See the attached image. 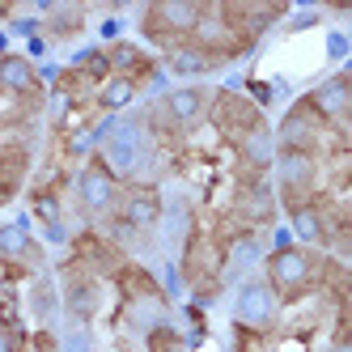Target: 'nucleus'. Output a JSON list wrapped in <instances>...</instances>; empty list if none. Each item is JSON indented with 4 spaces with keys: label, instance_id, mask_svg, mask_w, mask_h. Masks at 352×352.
<instances>
[{
    "label": "nucleus",
    "instance_id": "20",
    "mask_svg": "<svg viewBox=\"0 0 352 352\" xmlns=\"http://www.w3.org/2000/svg\"><path fill=\"white\" fill-rule=\"evenodd\" d=\"M26 170H30V153H26V148H5V153H0V204H9V199L21 191Z\"/></svg>",
    "mask_w": 352,
    "mask_h": 352
},
{
    "label": "nucleus",
    "instance_id": "4",
    "mask_svg": "<svg viewBox=\"0 0 352 352\" xmlns=\"http://www.w3.org/2000/svg\"><path fill=\"white\" fill-rule=\"evenodd\" d=\"M276 136V148H293V153H318L327 148V136H331V128L314 115V107L306 102V98H297V102L285 111V119L272 128Z\"/></svg>",
    "mask_w": 352,
    "mask_h": 352
},
{
    "label": "nucleus",
    "instance_id": "23",
    "mask_svg": "<svg viewBox=\"0 0 352 352\" xmlns=\"http://www.w3.org/2000/svg\"><path fill=\"white\" fill-rule=\"evenodd\" d=\"M234 340H238L234 352H267V336H255V331H242V327H234Z\"/></svg>",
    "mask_w": 352,
    "mask_h": 352
},
{
    "label": "nucleus",
    "instance_id": "14",
    "mask_svg": "<svg viewBox=\"0 0 352 352\" xmlns=\"http://www.w3.org/2000/svg\"><path fill=\"white\" fill-rule=\"evenodd\" d=\"M38 259H43V250L26 234V225H17V221L0 225V267H5L9 276H21L26 267H34Z\"/></svg>",
    "mask_w": 352,
    "mask_h": 352
},
{
    "label": "nucleus",
    "instance_id": "2",
    "mask_svg": "<svg viewBox=\"0 0 352 352\" xmlns=\"http://www.w3.org/2000/svg\"><path fill=\"white\" fill-rule=\"evenodd\" d=\"M272 195L276 208H297L306 199L322 195V157L318 153H293V148H276L272 162Z\"/></svg>",
    "mask_w": 352,
    "mask_h": 352
},
{
    "label": "nucleus",
    "instance_id": "3",
    "mask_svg": "<svg viewBox=\"0 0 352 352\" xmlns=\"http://www.w3.org/2000/svg\"><path fill=\"white\" fill-rule=\"evenodd\" d=\"M199 17H204V5L199 0H153L144 13H140V34L170 52V47L187 43L199 30Z\"/></svg>",
    "mask_w": 352,
    "mask_h": 352
},
{
    "label": "nucleus",
    "instance_id": "1",
    "mask_svg": "<svg viewBox=\"0 0 352 352\" xmlns=\"http://www.w3.org/2000/svg\"><path fill=\"white\" fill-rule=\"evenodd\" d=\"M327 280V255L297 242H276L263 255V285L276 293L280 306H293V301L310 297L314 289H322Z\"/></svg>",
    "mask_w": 352,
    "mask_h": 352
},
{
    "label": "nucleus",
    "instance_id": "19",
    "mask_svg": "<svg viewBox=\"0 0 352 352\" xmlns=\"http://www.w3.org/2000/svg\"><path fill=\"white\" fill-rule=\"evenodd\" d=\"M136 98H140V85H136V81H128V77H115V72H111V77L94 89L98 111H107V115H123V111L136 102Z\"/></svg>",
    "mask_w": 352,
    "mask_h": 352
},
{
    "label": "nucleus",
    "instance_id": "22",
    "mask_svg": "<svg viewBox=\"0 0 352 352\" xmlns=\"http://www.w3.org/2000/svg\"><path fill=\"white\" fill-rule=\"evenodd\" d=\"M34 217L47 225V230H60V195L52 191V187H43V191H34Z\"/></svg>",
    "mask_w": 352,
    "mask_h": 352
},
{
    "label": "nucleus",
    "instance_id": "7",
    "mask_svg": "<svg viewBox=\"0 0 352 352\" xmlns=\"http://www.w3.org/2000/svg\"><path fill=\"white\" fill-rule=\"evenodd\" d=\"M119 191H123V183L115 179V170L98 157V153H89L85 166L77 170V199H81L85 217H94V221L98 217H115Z\"/></svg>",
    "mask_w": 352,
    "mask_h": 352
},
{
    "label": "nucleus",
    "instance_id": "17",
    "mask_svg": "<svg viewBox=\"0 0 352 352\" xmlns=\"http://www.w3.org/2000/svg\"><path fill=\"white\" fill-rule=\"evenodd\" d=\"M238 217L246 225H267L276 217V195L267 179H242L238 183Z\"/></svg>",
    "mask_w": 352,
    "mask_h": 352
},
{
    "label": "nucleus",
    "instance_id": "11",
    "mask_svg": "<svg viewBox=\"0 0 352 352\" xmlns=\"http://www.w3.org/2000/svg\"><path fill=\"white\" fill-rule=\"evenodd\" d=\"M208 119H212V123H217V128H221L225 136H230V140H238L242 132H250V128H255V123H263L259 107L250 102V98L234 94V89H217V94H212Z\"/></svg>",
    "mask_w": 352,
    "mask_h": 352
},
{
    "label": "nucleus",
    "instance_id": "15",
    "mask_svg": "<svg viewBox=\"0 0 352 352\" xmlns=\"http://www.w3.org/2000/svg\"><path fill=\"white\" fill-rule=\"evenodd\" d=\"M107 52V64H111V72L115 77H128V81H136L140 89L153 81V72H157V60L153 56H144L140 52V43H128V38H115L111 47H102Z\"/></svg>",
    "mask_w": 352,
    "mask_h": 352
},
{
    "label": "nucleus",
    "instance_id": "24",
    "mask_svg": "<svg viewBox=\"0 0 352 352\" xmlns=\"http://www.w3.org/2000/svg\"><path fill=\"white\" fill-rule=\"evenodd\" d=\"M327 352H352V344H348V327H344V322L336 327V336H331V344H327Z\"/></svg>",
    "mask_w": 352,
    "mask_h": 352
},
{
    "label": "nucleus",
    "instance_id": "12",
    "mask_svg": "<svg viewBox=\"0 0 352 352\" xmlns=\"http://www.w3.org/2000/svg\"><path fill=\"white\" fill-rule=\"evenodd\" d=\"M238 148V162H242V179H267L272 174V162H276V136L267 128V119L255 123L250 132H242L234 140Z\"/></svg>",
    "mask_w": 352,
    "mask_h": 352
},
{
    "label": "nucleus",
    "instance_id": "13",
    "mask_svg": "<svg viewBox=\"0 0 352 352\" xmlns=\"http://www.w3.org/2000/svg\"><path fill=\"white\" fill-rule=\"evenodd\" d=\"M225 60L217 52H208V47H199L195 38L179 43V47H170V52H162V68L170 72V77H179V81H195V77H208V72H217Z\"/></svg>",
    "mask_w": 352,
    "mask_h": 352
},
{
    "label": "nucleus",
    "instance_id": "21",
    "mask_svg": "<svg viewBox=\"0 0 352 352\" xmlns=\"http://www.w3.org/2000/svg\"><path fill=\"white\" fill-rule=\"evenodd\" d=\"M81 26H85V13L81 9H47V30H52L56 38L77 34Z\"/></svg>",
    "mask_w": 352,
    "mask_h": 352
},
{
    "label": "nucleus",
    "instance_id": "6",
    "mask_svg": "<svg viewBox=\"0 0 352 352\" xmlns=\"http://www.w3.org/2000/svg\"><path fill=\"white\" fill-rule=\"evenodd\" d=\"M280 301H276V293L259 280H242L238 285V297H234V327H242V331H255V336H272L276 327H280Z\"/></svg>",
    "mask_w": 352,
    "mask_h": 352
},
{
    "label": "nucleus",
    "instance_id": "5",
    "mask_svg": "<svg viewBox=\"0 0 352 352\" xmlns=\"http://www.w3.org/2000/svg\"><path fill=\"white\" fill-rule=\"evenodd\" d=\"M208 107H212V89H204V85H179V89L162 94L157 123H162L166 132H174V136H187V132H195L199 123L208 119Z\"/></svg>",
    "mask_w": 352,
    "mask_h": 352
},
{
    "label": "nucleus",
    "instance_id": "10",
    "mask_svg": "<svg viewBox=\"0 0 352 352\" xmlns=\"http://www.w3.org/2000/svg\"><path fill=\"white\" fill-rule=\"evenodd\" d=\"M162 212H166V204H162V191L153 183H123L119 204H115V221L123 225V230L148 234L162 221Z\"/></svg>",
    "mask_w": 352,
    "mask_h": 352
},
{
    "label": "nucleus",
    "instance_id": "16",
    "mask_svg": "<svg viewBox=\"0 0 352 352\" xmlns=\"http://www.w3.org/2000/svg\"><path fill=\"white\" fill-rule=\"evenodd\" d=\"M0 94L5 98H38L43 94V77L30 56H17V52L0 56Z\"/></svg>",
    "mask_w": 352,
    "mask_h": 352
},
{
    "label": "nucleus",
    "instance_id": "18",
    "mask_svg": "<svg viewBox=\"0 0 352 352\" xmlns=\"http://www.w3.org/2000/svg\"><path fill=\"white\" fill-rule=\"evenodd\" d=\"M64 306H68V314L77 318V322H89L98 314V280L85 267L72 272L68 280H64Z\"/></svg>",
    "mask_w": 352,
    "mask_h": 352
},
{
    "label": "nucleus",
    "instance_id": "9",
    "mask_svg": "<svg viewBox=\"0 0 352 352\" xmlns=\"http://www.w3.org/2000/svg\"><path fill=\"white\" fill-rule=\"evenodd\" d=\"M306 102L314 107V115H318L331 132H344L348 119H352V72L340 68V72H331V77H322V81L306 94Z\"/></svg>",
    "mask_w": 352,
    "mask_h": 352
},
{
    "label": "nucleus",
    "instance_id": "8",
    "mask_svg": "<svg viewBox=\"0 0 352 352\" xmlns=\"http://www.w3.org/2000/svg\"><path fill=\"white\" fill-rule=\"evenodd\" d=\"M98 157H102L115 179H132V174L140 170V157H144V132L136 119H115L111 128L102 132V144H98Z\"/></svg>",
    "mask_w": 352,
    "mask_h": 352
},
{
    "label": "nucleus",
    "instance_id": "25",
    "mask_svg": "<svg viewBox=\"0 0 352 352\" xmlns=\"http://www.w3.org/2000/svg\"><path fill=\"white\" fill-rule=\"evenodd\" d=\"M0 352H5V348H0Z\"/></svg>",
    "mask_w": 352,
    "mask_h": 352
}]
</instances>
